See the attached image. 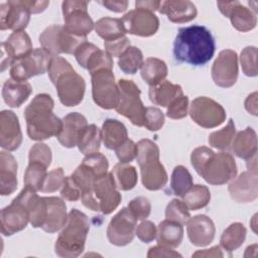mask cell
<instances>
[{"instance_id": "6da1fadb", "label": "cell", "mask_w": 258, "mask_h": 258, "mask_svg": "<svg viewBox=\"0 0 258 258\" xmlns=\"http://www.w3.org/2000/svg\"><path fill=\"white\" fill-rule=\"evenodd\" d=\"M216 43L211 31L202 25L181 27L173 42L176 60L195 67L205 66L214 56Z\"/></svg>"}, {"instance_id": "7a4b0ae2", "label": "cell", "mask_w": 258, "mask_h": 258, "mask_svg": "<svg viewBox=\"0 0 258 258\" xmlns=\"http://www.w3.org/2000/svg\"><path fill=\"white\" fill-rule=\"evenodd\" d=\"M190 162L195 170L213 185L225 184L237 175L236 161L226 151L216 153L207 146H200L192 150Z\"/></svg>"}, {"instance_id": "3957f363", "label": "cell", "mask_w": 258, "mask_h": 258, "mask_svg": "<svg viewBox=\"0 0 258 258\" xmlns=\"http://www.w3.org/2000/svg\"><path fill=\"white\" fill-rule=\"evenodd\" d=\"M54 102L47 94L36 95L24 110L27 134L31 140L41 141L57 136L62 120L53 113Z\"/></svg>"}, {"instance_id": "277c9868", "label": "cell", "mask_w": 258, "mask_h": 258, "mask_svg": "<svg viewBox=\"0 0 258 258\" xmlns=\"http://www.w3.org/2000/svg\"><path fill=\"white\" fill-rule=\"evenodd\" d=\"M90 222L86 214L73 209L68 215V220L61 228L54 244V252L59 257L73 258L82 254L85 249Z\"/></svg>"}, {"instance_id": "5b68a950", "label": "cell", "mask_w": 258, "mask_h": 258, "mask_svg": "<svg viewBox=\"0 0 258 258\" xmlns=\"http://www.w3.org/2000/svg\"><path fill=\"white\" fill-rule=\"evenodd\" d=\"M137 163L140 167L141 181L148 190L163 188L168 176L163 164L159 161V148L150 139H141L137 143Z\"/></svg>"}, {"instance_id": "8992f818", "label": "cell", "mask_w": 258, "mask_h": 258, "mask_svg": "<svg viewBox=\"0 0 258 258\" xmlns=\"http://www.w3.org/2000/svg\"><path fill=\"white\" fill-rule=\"evenodd\" d=\"M122 196L119 192L112 172L97 177L93 184L82 191L81 201L83 205L94 211L109 215L120 205Z\"/></svg>"}, {"instance_id": "52a82bcc", "label": "cell", "mask_w": 258, "mask_h": 258, "mask_svg": "<svg viewBox=\"0 0 258 258\" xmlns=\"http://www.w3.org/2000/svg\"><path fill=\"white\" fill-rule=\"evenodd\" d=\"M118 87L120 98L115 110L120 115L129 119L133 125L143 127L146 107L143 106L140 99V89L133 81L126 79L119 80Z\"/></svg>"}, {"instance_id": "ba28073f", "label": "cell", "mask_w": 258, "mask_h": 258, "mask_svg": "<svg viewBox=\"0 0 258 258\" xmlns=\"http://www.w3.org/2000/svg\"><path fill=\"white\" fill-rule=\"evenodd\" d=\"M85 41H87V37L74 35L63 25L58 24L47 26L39 35L41 47L53 56L60 53L73 54L79 45Z\"/></svg>"}, {"instance_id": "9c48e42d", "label": "cell", "mask_w": 258, "mask_h": 258, "mask_svg": "<svg viewBox=\"0 0 258 258\" xmlns=\"http://www.w3.org/2000/svg\"><path fill=\"white\" fill-rule=\"evenodd\" d=\"M92 77V96L94 102L106 110L116 109L120 91L115 81L113 70L103 69L95 72Z\"/></svg>"}, {"instance_id": "30bf717a", "label": "cell", "mask_w": 258, "mask_h": 258, "mask_svg": "<svg viewBox=\"0 0 258 258\" xmlns=\"http://www.w3.org/2000/svg\"><path fill=\"white\" fill-rule=\"evenodd\" d=\"M53 55L42 47L33 49L27 55L16 59L10 67L12 80L26 82L28 79L47 73Z\"/></svg>"}, {"instance_id": "8fae6325", "label": "cell", "mask_w": 258, "mask_h": 258, "mask_svg": "<svg viewBox=\"0 0 258 258\" xmlns=\"http://www.w3.org/2000/svg\"><path fill=\"white\" fill-rule=\"evenodd\" d=\"M64 28L74 35L87 37L95 27V23L88 12V2L69 0L61 3Z\"/></svg>"}, {"instance_id": "7c38bea8", "label": "cell", "mask_w": 258, "mask_h": 258, "mask_svg": "<svg viewBox=\"0 0 258 258\" xmlns=\"http://www.w3.org/2000/svg\"><path fill=\"white\" fill-rule=\"evenodd\" d=\"M188 113L194 122L204 128L218 127L226 120V111L223 106L204 96L191 101Z\"/></svg>"}, {"instance_id": "4fadbf2b", "label": "cell", "mask_w": 258, "mask_h": 258, "mask_svg": "<svg viewBox=\"0 0 258 258\" xmlns=\"http://www.w3.org/2000/svg\"><path fill=\"white\" fill-rule=\"evenodd\" d=\"M55 86L60 103L67 107L78 106L84 99L86 83L74 69L59 75L52 83Z\"/></svg>"}, {"instance_id": "5bb4252c", "label": "cell", "mask_w": 258, "mask_h": 258, "mask_svg": "<svg viewBox=\"0 0 258 258\" xmlns=\"http://www.w3.org/2000/svg\"><path fill=\"white\" fill-rule=\"evenodd\" d=\"M137 219L130 210L122 208L110 221L107 227V238L112 245L126 246L131 243L135 236Z\"/></svg>"}, {"instance_id": "9a60e30c", "label": "cell", "mask_w": 258, "mask_h": 258, "mask_svg": "<svg viewBox=\"0 0 258 258\" xmlns=\"http://www.w3.org/2000/svg\"><path fill=\"white\" fill-rule=\"evenodd\" d=\"M1 233L11 236L26 228L29 222V213L25 199L21 192L11 204L1 210Z\"/></svg>"}, {"instance_id": "2e32d148", "label": "cell", "mask_w": 258, "mask_h": 258, "mask_svg": "<svg viewBox=\"0 0 258 258\" xmlns=\"http://www.w3.org/2000/svg\"><path fill=\"white\" fill-rule=\"evenodd\" d=\"M126 33L148 37L154 35L159 28L158 17L149 10L135 8L121 18Z\"/></svg>"}, {"instance_id": "e0dca14e", "label": "cell", "mask_w": 258, "mask_h": 258, "mask_svg": "<svg viewBox=\"0 0 258 258\" xmlns=\"http://www.w3.org/2000/svg\"><path fill=\"white\" fill-rule=\"evenodd\" d=\"M212 79L221 88H230L238 79V54L235 50L224 49L220 51L212 66Z\"/></svg>"}, {"instance_id": "ac0fdd59", "label": "cell", "mask_w": 258, "mask_h": 258, "mask_svg": "<svg viewBox=\"0 0 258 258\" xmlns=\"http://www.w3.org/2000/svg\"><path fill=\"white\" fill-rule=\"evenodd\" d=\"M31 12L24 0H12L0 4V29L24 30L30 20Z\"/></svg>"}, {"instance_id": "d6986e66", "label": "cell", "mask_w": 258, "mask_h": 258, "mask_svg": "<svg viewBox=\"0 0 258 258\" xmlns=\"http://www.w3.org/2000/svg\"><path fill=\"white\" fill-rule=\"evenodd\" d=\"M217 6L225 17L230 18L232 26L238 31L247 32L256 27V11L242 5L239 1H219Z\"/></svg>"}, {"instance_id": "ffe728a7", "label": "cell", "mask_w": 258, "mask_h": 258, "mask_svg": "<svg viewBox=\"0 0 258 258\" xmlns=\"http://www.w3.org/2000/svg\"><path fill=\"white\" fill-rule=\"evenodd\" d=\"M1 71H5L8 67L18 58H21L32 49V42L29 35L24 31H13L10 36L1 43Z\"/></svg>"}, {"instance_id": "44dd1931", "label": "cell", "mask_w": 258, "mask_h": 258, "mask_svg": "<svg viewBox=\"0 0 258 258\" xmlns=\"http://www.w3.org/2000/svg\"><path fill=\"white\" fill-rule=\"evenodd\" d=\"M231 198L239 204H248L258 197V174L250 170L243 171L228 185Z\"/></svg>"}, {"instance_id": "7402d4cb", "label": "cell", "mask_w": 258, "mask_h": 258, "mask_svg": "<svg viewBox=\"0 0 258 258\" xmlns=\"http://www.w3.org/2000/svg\"><path fill=\"white\" fill-rule=\"evenodd\" d=\"M22 143V132L18 117L13 111L0 113V146L7 151H14Z\"/></svg>"}, {"instance_id": "603a6c76", "label": "cell", "mask_w": 258, "mask_h": 258, "mask_svg": "<svg viewBox=\"0 0 258 258\" xmlns=\"http://www.w3.org/2000/svg\"><path fill=\"white\" fill-rule=\"evenodd\" d=\"M186 233L192 245L206 247L213 242L216 228L211 218L206 215H197L186 222Z\"/></svg>"}, {"instance_id": "cb8c5ba5", "label": "cell", "mask_w": 258, "mask_h": 258, "mask_svg": "<svg viewBox=\"0 0 258 258\" xmlns=\"http://www.w3.org/2000/svg\"><path fill=\"white\" fill-rule=\"evenodd\" d=\"M88 122L84 115L78 112H73L64 116L62 119V129L56 136L58 142L67 148H74L87 128Z\"/></svg>"}, {"instance_id": "d4e9b609", "label": "cell", "mask_w": 258, "mask_h": 258, "mask_svg": "<svg viewBox=\"0 0 258 258\" xmlns=\"http://www.w3.org/2000/svg\"><path fill=\"white\" fill-rule=\"evenodd\" d=\"M158 11L165 14L169 21L174 23H184L197 17L196 5L188 0H166L161 1Z\"/></svg>"}, {"instance_id": "484cf974", "label": "cell", "mask_w": 258, "mask_h": 258, "mask_svg": "<svg viewBox=\"0 0 258 258\" xmlns=\"http://www.w3.org/2000/svg\"><path fill=\"white\" fill-rule=\"evenodd\" d=\"M46 199V216L42 230L47 233L59 231L68 220L67 206L60 198L45 197Z\"/></svg>"}, {"instance_id": "4316f807", "label": "cell", "mask_w": 258, "mask_h": 258, "mask_svg": "<svg viewBox=\"0 0 258 258\" xmlns=\"http://www.w3.org/2000/svg\"><path fill=\"white\" fill-rule=\"evenodd\" d=\"M17 161L8 151L0 152V194L9 196L17 188Z\"/></svg>"}, {"instance_id": "83f0119b", "label": "cell", "mask_w": 258, "mask_h": 258, "mask_svg": "<svg viewBox=\"0 0 258 258\" xmlns=\"http://www.w3.org/2000/svg\"><path fill=\"white\" fill-rule=\"evenodd\" d=\"M32 87L28 82L7 80L2 88L4 102L11 108H19L30 96Z\"/></svg>"}, {"instance_id": "f1b7e54d", "label": "cell", "mask_w": 258, "mask_h": 258, "mask_svg": "<svg viewBox=\"0 0 258 258\" xmlns=\"http://www.w3.org/2000/svg\"><path fill=\"white\" fill-rule=\"evenodd\" d=\"M102 141L106 148L115 150L128 139L125 125L116 119H106L101 129Z\"/></svg>"}, {"instance_id": "f546056e", "label": "cell", "mask_w": 258, "mask_h": 258, "mask_svg": "<svg viewBox=\"0 0 258 258\" xmlns=\"http://www.w3.org/2000/svg\"><path fill=\"white\" fill-rule=\"evenodd\" d=\"M182 238L183 227L181 224L167 219L159 223L156 234V241L158 245L175 249L180 245Z\"/></svg>"}, {"instance_id": "4dcf8cb0", "label": "cell", "mask_w": 258, "mask_h": 258, "mask_svg": "<svg viewBox=\"0 0 258 258\" xmlns=\"http://www.w3.org/2000/svg\"><path fill=\"white\" fill-rule=\"evenodd\" d=\"M232 150L236 156L243 159H248L257 154V135L253 128L238 132L232 141Z\"/></svg>"}, {"instance_id": "1f68e13d", "label": "cell", "mask_w": 258, "mask_h": 258, "mask_svg": "<svg viewBox=\"0 0 258 258\" xmlns=\"http://www.w3.org/2000/svg\"><path fill=\"white\" fill-rule=\"evenodd\" d=\"M181 95H183L181 87L169 81H163L154 87H150L148 92L150 101L161 107H168L172 101Z\"/></svg>"}, {"instance_id": "d6a6232c", "label": "cell", "mask_w": 258, "mask_h": 258, "mask_svg": "<svg viewBox=\"0 0 258 258\" xmlns=\"http://www.w3.org/2000/svg\"><path fill=\"white\" fill-rule=\"evenodd\" d=\"M140 74L146 84L150 87H154L165 81L167 66L160 58L148 57L143 61L140 68Z\"/></svg>"}, {"instance_id": "836d02e7", "label": "cell", "mask_w": 258, "mask_h": 258, "mask_svg": "<svg viewBox=\"0 0 258 258\" xmlns=\"http://www.w3.org/2000/svg\"><path fill=\"white\" fill-rule=\"evenodd\" d=\"M247 230L242 223H233L226 228L221 236L220 244L221 247L228 251L233 252L237 250L245 241Z\"/></svg>"}, {"instance_id": "e575fe53", "label": "cell", "mask_w": 258, "mask_h": 258, "mask_svg": "<svg viewBox=\"0 0 258 258\" xmlns=\"http://www.w3.org/2000/svg\"><path fill=\"white\" fill-rule=\"evenodd\" d=\"M96 33L104 39V41L113 40L125 36L126 30L121 19L112 17L100 18L94 27Z\"/></svg>"}, {"instance_id": "d590c367", "label": "cell", "mask_w": 258, "mask_h": 258, "mask_svg": "<svg viewBox=\"0 0 258 258\" xmlns=\"http://www.w3.org/2000/svg\"><path fill=\"white\" fill-rule=\"evenodd\" d=\"M116 186L120 190H130L135 187L138 181L137 170L129 163L119 162L112 170Z\"/></svg>"}, {"instance_id": "8d00e7d4", "label": "cell", "mask_w": 258, "mask_h": 258, "mask_svg": "<svg viewBox=\"0 0 258 258\" xmlns=\"http://www.w3.org/2000/svg\"><path fill=\"white\" fill-rule=\"evenodd\" d=\"M181 198L189 211H197L208 206L211 201V192L208 186L195 184Z\"/></svg>"}, {"instance_id": "74e56055", "label": "cell", "mask_w": 258, "mask_h": 258, "mask_svg": "<svg viewBox=\"0 0 258 258\" xmlns=\"http://www.w3.org/2000/svg\"><path fill=\"white\" fill-rule=\"evenodd\" d=\"M101 130L95 124H91L88 125L87 128L84 130L77 146L81 153L88 155L99 151L101 147Z\"/></svg>"}, {"instance_id": "f35d334b", "label": "cell", "mask_w": 258, "mask_h": 258, "mask_svg": "<svg viewBox=\"0 0 258 258\" xmlns=\"http://www.w3.org/2000/svg\"><path fill=\"white\" fill-rule=\"evenodd\" d=\"M143 53L137 46L130 45L118 59L120 70L127 75H134L143 63Z\"/></svg>"}, {"instance_id": "ab89813d", "label": "cell", "mask_w": 258, "mask_h": 258, "mask_svg": "<svg viewBox=\"0 0 258 258\" xmlns=\"http://www.w3.org/2000/svg\"><path fill=\"white\" fill-rule=\"evenodd\" d=\"M194 185L192 176L182 165L174 167L170 178V192L177 197H182Z\"/></svg>"}, {"instance_id": "60d3db41", "label": "cell", "mask_w": 258, "mask_h": 258, "mask_svg": "<svg viewBox=\"0 0 258 258\" xmlns=\"http://www.w3.org/2000/svg\"><path fill=\"white\" fill-rule=\"evenodd\" d=\"M235 134H236V127H235L234 121L230 119L228 124L225 127H223L218 131L212 132L209 135L208 142L214 148L225 150L232 144Z\"/></svg>"}, {"instance_id": "b9f144b4", "label": "cell", "mask_w": 258, "mask_h": 258, "mask_svg": "<svg viewBox=\"0 0 258 258\" xmlns=\"http://www.w3.org/2000/svg\"><path fill=\"white\" fill-rule=\"evenodd\" d=\"M46 166L39 162H29L24 173V185H29L36 191L41 190L43 180L47 174Z\"/></svg>"}, {"instance_id": "7bdbcfd3", "label": "cell", "mask_w": 258, "mask_h": 258, "mask_svg": "<svg viewBox=\"0 0 258 258\" xmlns=\"http://www.w3.org/2000/svg\"><path fill=\"white\" fill-rule=\"evenodd\" d=\"M85 69L88 70L91 75L103 69L113 70V59L105 50L97 47L89 56Z\"/></svg>"}, {"instance_id": "ee69618b", "label": "cell", "mask_w": 258, "mask_h": 258, "mask_svg": "<svg viewBox=\"0 0 258 258\" xmlns=\"http://www.w3.org/2000/svg\"><path fill=\"white\" fill-rule=\"evenodd\" d=\"M165 218L167 220L184 225L190 218L189 210L187 209L183 201L178 199H173L166 206Z\"/></svg>"}, {"instance_id": "f6af8a7d", "label": "cell", "mask_w": 258, "mask_h": 258, "mask_svg": "<svg viewBox=\"0 0 258 258\" xmlns=\"http://www.w3.org/2000/svg\"><path fill=\"white\" fill-rule=\"evenodd\" d=\"M240 63L242 72L247 77H256L258 75L257 70V47L246 46L240 53Z\"/></svg>"}, {"instance_id": "bcb514c9", "label": "cell", "mask_w": 258, "mask_h": 258, "mask_svg": "<svg viewBox=\"0 0 258 258\" xmlns=\"http://www.w3.org/2000/svg\"><path fill=\"white\" fill-rule=\"evenodd\" d=\"M28 159L29 162H39L48 167L52 159L51 149L45 143L37 142L30 148Z\"/></svg>"}, {"instance_id": "7dc6e473", "label": "cell", "mask_w": 258, "mask_h": 258, "mask_svg": "<svg viewBox=\"0 0 258 258\" xmlns=\"http://www.w3.org/2000/svg\"><path fill=\"white\" fill-rule=\"evenodd\" d=\"M64 173L63 169L61 167L54 168L47 172L42 186H41V192H54L57 189H59L62 185V182L64 180Z\"/></svg>"}, {"instance_id": "c3c4849f", "label": "cell", "mask_w": 258, "mask_h": 258, "mask_svg": "<svg viewBox=\"0 0 258 258\" xmlns=\"http://www.w3.org/2000/svg\"><path fill=\"white\" fill-rule=\"evenodd\" d=\"M164 114L156 107H146L144 115V125L149 131H158L164 125Z\"/></svg>"}, {"instance_id": "681fc988", "label": "cell", "mask_w": 258, "mask_h": 258, "mask_svg": "<svg viewBox=\"0 0 258 258\" xmlns=\"http://www.w3.org/2000/svg\"><path fill=\"white\" fill-rule=\"evenodd\" d=\"M128 209L137 221H143L150 215L151 204L147 198L137 197L129 202Z\"/></svg>"}, {"instance_id": "f907efd6", "label": "cell", "mask_w": 258, "mask_h": 258, "mask_svg": "<svg viewBox=\"0 0 258 258\" xmlns=\"http://www.w3.org/2000/svg\"><path fill=\"white\" fill-rule=\"evenodd\" d=\"M188 113V98L187 96L181 95L172 101L167 107L166 116L170 119L178 120L186 117Z\"/></svg>"}, {"instance_id": "816d5d0a", "label": "cell", "mask_w": 258, "mask_h": 258, "mask_svg": "<svg viewBox=\"0 0 258 258\" xmlns=\"http://www.w3.org/2000/svg\"><path fill=\"white\" fill-rule=\"evenodd\" d=\"M82 190L72 175L66 176L60 187V197L70 202H76L81 199Z\"/></svg>"}, {"instance_id": "f5cc1de1", "label": "cell", "mask_w": 258, "mask_h": 258, "mask_svg": "<svg viewBox=\"0 0 258 258\" xmlns=\"http://www.w3.org/2000/svg\"><path fill=\"white\" fill-rule=\"evenodd\" d=\"M115 151L120 162L129 163L136 158L138 153V147L133 140L127 139L123 144L116 148Z\"/></svg>"}, {"instance_id": "db71d44e", "label": "cell", "mask_w": 258, "mask_h": 258, "mask_svg": "<svg viewBox=\"0 0 258 258\" xmlns=\"http://www.w3.org/2000/svg\"><path fill=\"white\" fill-rule=\"evenodd\" d=\"M157 228L155 224L148 220H143L135 229V235L144 243H149L156 239Z\"/></svg>"}, {"instance_id": "11a10c76", "label": "cell", "mask_w": 258, "mask_h": 258, "mask_svg": "<svg viewBox=\"0 0 258 258\" xmlns=\"http://www.w3.org/2000/svg\"><path fill=\"white\" fill-rule=\"evenodd\" d=\"M130 40L129 38L125 35L117 39L113 40H108L104 41V47L105 51L112 57L116 56L119 57L129 46H130Z\"/></svg>"}, {"instance_id": "9f6ffc18", "label": "cell", "mask_w": 258, "mask_h": 258, "mask_svg": "<svg viewBox=\"0 0 258 258\" xmlns=\"http://www.w3.org/2000/svg\"><path fill=\"white\" fill-rule=\"evenodd\" d=\"M72 69H74V68L67 59L56 55V56L52 57V59L49 63L48 70H47V74H48V77H49L51 83H53L59 75L66 73L67 71H70Z\"/></svg>"}, {"instance_id": "6f0895ef", "label": "cell", "mask_w": 258, "mask_h": 258, "mask_svg": "<svg viewBox=\"0 0 258 258\" xmlns=\"http://www.w3.org/2000/svg\"><path fill=\"white\" fill-rule=\"evenodd\" d=\"M98 46H96L95 44L91 43V42H88V41H85L83 42L82 44L79 45V47L76 49L75 51V56H76V59L77 61L79 62V64L81 67H83L85 69V66H86V62L89 58V56L91 55V53L97 48Z\"/></svg>"}, {"instance_id": "680465c9", "label": "cell", "mask_w": 258, "mask_h": 258, "mask_svg": "<svg viewBox=\"0 0 258 258\" xmlns=\"http://www.w3.org/2000/svg\"><path fill=\"white\" fill-rule=\"evenodd\" d=\"M148 258H153V257H181V255L174 251L173 249L157 245L150 247L147 253Z\"/></svg>"}, {"instance_id": "91938a15", "label": "cell", "mask_w": 258, "mask_h": 258, "mask_svg": "<svg viewBox=\"0 0 258 258\" xmlns=\"http://www.w3.org/2000/svg\"><path fill=\"white\" fill-rule=\"evenodd\" d=\"M100 4H102L107 9L113 11V12H124L128 7V1L126 0H105L100 1Z\"/></svg>"}, {"instance_id": "94428289", "label": "cell", "mask_w": 258, "mask_h": 258, "mask_svg": "<svg viewBox=\"0 0 258 258\" xmlns=\"http://www.w3.org/2000/svg\"><path fill=\"white\" fill-rule=\"evenodd\" d=\"M192 257H224V254L220 246H214L210 249H204L195 252Z\"/></svg>"}, {"instance_id": "6125c7cd", "label": "cell", "mask_w": 258, "mask_h": 258, "mask_svg": "<svg viewBox=\"0 0 258 258\" xmlns=\"http://www.w3.org/2000/svg\"><path fill=\"white\" fill-rule=\"evenodd\" d=\"M25 5L28 7L31 14L40 13L46 9L49 5V1H25Z\"/></svg>"}, {"instance_id": "be15d7a7", "label": "cell", "mask_w": 258, "mask_h": 258, "mask_svg": "<svg viewBox=\"0 0 258 258\" xmlns=\"http://www.w3.org/2000/svg\"><path fill=\"white\" fill-rule=\"evenodd\" d=\"M245 109L252 115L257 116V92L250 94L245 100Z\"/></svg>"}, {"instance_id": "e7e4bbea", "label": "cell", "mask_w": 258, "mask_h": 258, "mask_svg": "<svg viewBox=\"0 0 258 258\" xmlns=\"http://www.w3.org/2000/svg\"><path fill=\"white\" fill-rule=\"evenodd\" d=\"M160 2L161 1H153V0H149V1H136L135 2V8H142V9H146V10L154 12V11L159 9Z\"/></svg>"}, {"instance_id": "03108f58", "label": "cell", "mask_w": 258, "mask_h": 258, "mask_svg": "<svg viewBox=\"0 0 258 258\" xmlns=\"http://www.w3.org/2000/svg\"><path fill=\"white\" fill-rule=\"evenodd\" d=\"M246 160H247L246 164H247L248 170L257 173V154L253 155L252 157H250V158H248Z\"/></svg>"}]
</instances>
